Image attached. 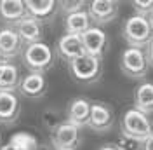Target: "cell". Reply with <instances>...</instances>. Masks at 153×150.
<instances>
[{
	"label": "cell",
	"mask_w": 153,
	"mask_h": 150,
	"mask_svg": "<svg viewBox=\"0 0 153 150\" xmlns=\"http://www.w3.org/2000/svg\"><path fill=\"white\" fill-rule=\"evenodd\" d=\"M122 35H124L125 42L131 47L144 49L153 40V28H152V25H150L148 16H141V14L131 16L124 23Z\"/></svg>",
	"instance_id": "1"
},
{
	"label": "cell",
	"mask_w": 153,
	"mask_h": 150,
	"mask_svg": "<svg viewBox=\"0 0 153 150\" xmlns=\"http://www.w3.org/2000/svg\"><path fill=\"white\" fill-rule=\"evenodd\" d=\"M23 63L30 72L45 74L54 66V52L45 42H33L23 49Z\"/></svg>",
	"instance_id": "2"
},
{
	"label": "cell",
	"mask_w": 153,
	"mask_h": 150,
	"mask_svg": "<svg viewBox=\"0 0 153 150\" xmlns=\"http://www.w3.org/2000/svg\"><path fill=\"white\" fill-rule=\"evenodd\" d=\"M103 59L89 54H82V56L75 58L68 63L70 74L80 84H94L101 79V72H103Z\"/></svg>",
	"instance_id": "3"
},
{
	"label": "cell",
	"mask_w": 153,
	"mask_h": 150,
	"mask_svg": "<svg viewBox=\"0 0 153 150\" xmlns=\"http://www.w3.org/2000/svg\"><path fill=\"white\" fill-rule=\"evenodd\" d=\"M120 131L137 140H146L150 134H153V124L146 113L137 108H131V110H125L122 115Z\"/></svg>",
	"instance_id": "4"
},
{
	"label": "cell",
	"mask_w": 153,
	"mask_h": 150,
	"mask_svg": "<svg viewBox=\"0 0 153 150\" xmlns=\"http://www.w3.org/2000/svg\"><path fill=\"white\" fill-rule=\"evenodd\" d=\"M148 59L143 49L127 47L120 56V70L131 79H144L148 74Z\"/></svg>",
	"instance_id": "5"
},
{
	"label": "cell",
	"mask_w": 153,
	"mask_h": 150,
	"mask_svg": "<svg viewBox=\"0 0 153 150\" xmlns=\"http://www.w3.org/2000/svg\"><path fill=\"white\" fill-rule=\"evenodd\" d=\"M82 143L80 128L63 121L54 131H51V145L54 150H76Z\"/></svg>",
	"instance_id": "6"
},
{
	"label": "cell",
	"mask_w": 153,
	"mask_h": 150,
	"mask_svg": "<svg viewBox=\"0 0 153 150\" xmlns=\"http://www.w3.org/2000/svg\"><path fill=\"white\" fill-rule=\"evenodd\" d=\"M80 38H82L85 54L103 59L106 49H108V35L105 33V30L101 28V26L92 25L91 28L85 30V32L80 35Z\"/></svg>",
	"instance_id": "7"
},
{
	"label": "cell",
	"mask_w": 153,
	"mask_h": 150,
	"mask_svg": "<svg viewBox=\"0 0 153 150\" xmlns=\"http://www.w3.org/2000/svg\"><path fill=\"white\" fill-rule=\"evenodd\" d=\"M115 115L113 108L105 101H92L91 103V117H89V128L96 133H108L113 128Z\"/></svg>",
	"instance_id": "8"
},
{
	"label": "cell",
	"mask_w": 153,
	"mask_h": 150,
	"mask_svg": "<svg viewBox=\"0 0 153 150\" xmlns=\"http://www.w3.org/2000/svg\"><path fill=\"white\" fill-rule=\"evenodd\" d=\"M87 12L96 26H103L118 16V5L117 0H91Z\"/></svg>",
	"instance_id": "9"
},
{
	"label": "cell",
	"mask_w": 153,
	"mask_h": 150,
	"mask_svg": "<svg viewBox=\"0 0 153 150\" xmlns=\"http://www.w3.org/2000/svg\"><path fill=\"white\" fill-rule=\"evenodd\" d=\"M25 44L21 37L18 35L16 28L7 26L0 30V59L2 61H10L19 54H23Z\"/></svg>",
	"instance_id": "10"
},
{
	"label": "cell",
	"mask_w": 153,
	"mask_h": 150,
	"mask_svg": "<svg viewBox=\"0 0 153 150\" xmlns=\"http://www.w3.org/2000/svg\"><path fill=\"white\" fill-rule=\"evenodd\" d=\"M18 89L25 98L38 100V98L45 96V93H47V80H45L44 74L30 72L28 75H25V77L19 80Z\"/></svg>",
	"instance_id": "11"
},
{
	"label": "cell",
	"mask_w": 153,
	"mask_h": 150,
	"mask_svg": "<svg viewBox=\"0 0 153 150\" xmlns=\"http://www.w3.org/2000/svg\"><path fill=\"white\" fill-rule=\"evenodd\" d=\"M21 115V101L12 91H0V124L10 126Z\"/></svg>",
	"instance_id": "12"
},
{
	"label": "cell",
	"mask_w": 153,
	"mask_h": 150,
	"mask_svg": "<svg viewBox=\"0 0 153 150\" xmlns=\"http://www.w3.org/2000/svg\"><path fill=\"white\" fill-rule=\"evenodd\" d=\"M56 51H57V54H59V58L68 61V63L71 59H75V58L85 54L80 35H71V33H65L63 37L57 40Z\"/></svg>",
	"instance_id": "13"
},
{
	"label": "cell",
	"mask_w": 153,
	"mask_h": 150,
	"mask_svg": "<svg viewBox=\"0 0 153 150\" xmlns=\"http://www.w3.org/2000/svg\"><path fill=\"white\" fill-rule=\"evenodd\" d=\"M91 103L87 98H75L71 100L66 110V121L76 128H85L91 117Z\"/></svg>",
	"instance_id": "14"
},
{
	"label": "cell",
	"mask_w": 153,
	"mask_h": 150,
	"mask_svg": "<svg viewBox=\"0 0 153 150\" xmlns=\"http://www.w3.org/2000/svg\"><path fill=\"white\" fill-rule=\"evenodd\" d=\"M25 7H26L30 18L44 23V21H51L54 18L57 9V0H25Z\"/></svg>",
	"instance_id": "15"
},
{
	"label": "cell",
	"mask_w": 153,
	"mask_h": 150,
	"mask_svg": "<svg viewBox=\"0 0 153 150\" xmlns=\"http://www.w3.org/2000/svg\"><path fill=\"white\" fill-rule=\"evenodd\" d=\"M28 16L25 0H0V19L9 23L10 26L18 25L21 19Z\"/></svg>",
	"instance_id": "16"
},
{
	"label": "cell",
	"mask_w": 153,
	"mask_h": 150,
	"mask_svg": "<svg viewBox=\"0 0 153 150\" xmlns=\"http://www.w3.org/2000/svg\"><path fill=\"white\" fill-rule=\"evenodd\" d=\"M14 28H16V32H18V35L21 37L25 46L42 40V25H40V21L30 18V16L21 19L18 25H14Z\"/></svg>",
	"instance_id": "17"
},
{
	"label": "cell",
	"mask_w": 153,
	"mask_h": 150,
	"mask_svg": "<svg viewBox=\"0 0 153 150\" xmlns=\"http://www.w3.org/2000/svg\"><path fill=\"white\" fill-rule=\"evenodd\" d=\"M92 26V21L87 10H75V12H68L65 18V32L71 35H82L85 30Z\"/></svg>",
	"instance_id": "18"
},
{
	"label": "cell",
	"mask_w": 153,
	"mask_h": 150,
	"mask_svg": "<svg viewBox=\"0 0 153 150\" xmlns=\"http://www.w3.org/2000/svg\"><path fill=\"white\" fill-rule=\"evenodd\" d=\"M134 108L141 110L143 113H153V82L144 80L134 91Z\"/></svg>",
	"instance_id": "19"
},
{
	"label": "cell",
	"mask_w": 153,
	"mask_h": 150,
	"mask_svg": "<svg viewBox=\"0 0 153 150\" xmlns=\"http://www.w3.org/2000/svg\"><path fill=\"white\" fill-rule=\"evenodd\" d=\"M19 70L9 61H0V91H16L19 86Z\"/></svg>",
	"instance_id": "20"
},
{
	"label": "cell",
	"mask_w": 153,
	"mask_h": 150,
	"mask_svg": "<svg viewBox=\"0 0 153 150\" xmlns=\"http://www.w3.org/2000/svg\"><path fill=\"white\" fill-rule=\"evenodd\" d=\"M9 143H12V145H16L18 148L21 150H35L38 145V140L31 134V133H16L12 138L9 140Z\"/></svg>",
	"instance_id": "21"
},
{
	"label": "cell",
	"mask_w": 153,
	"mask_h": 150,
	"mask_svg": "<svg viewBox=\"0 0 153 150\" xmlns=\"http://www.w3.org/2000/svg\"><path fill=\"white\" fill-rule=\"evenodd\" d=\"M115 147L118 150H143V140H137V138L120 133L115 141Z\"/></svg>",
	"instance_id": "22"
},
{
	"label": "cell",
	"mask_w": 153,
	"mask_h": 150,
	"mask_svg": "<svg viewBox=\"0 0 153 150\" xmlns=\"http://www.w3.org/2000/svg\"><path fill=\"white\" fill-rule=\"evenodd\" d=\"M61 122H63V119H61V115H59L57 110L49 108V110H45V112L42 113V124H44V128L49 129V131H54Z\"/></svg>",
	"instance_id": "23"
},
{
	"label": "cell",
	"mask_w": 153,
	"mask_h": 150,
	"mask_svg": "<svg viewBox=\"0 0 153 150\" xmlns=\"http://www.w3.org/2000/svg\"><path fill=\"white\" fill-rule=\"evenodd\" d=\"M89 0H57L59 9L63 10L65 14L68 12H75V10H82Z\"/></svg>",
	"instance_id": "24"
},
{
	"label": "cell",
	"mask_w": 153,
	"mask_h": 150,
	"mask_svg": "<svg viewBox=\"0 0 153 150\" xmlns=\"http://www.w3.org/2000/svg\"><path fill=\"white\" fill-rule=\"evenodd\" d=\"M136 14L141 16H150V12L153 10V0H131Z\"/></svg>",
	"instance_id": "25"
},
{
	"label": "cell",
	"mask_w": 153,
	"mask_h": 150,
	"mask_svg": "<svg viewBox=\"0 0 153 150\" xmlns=\"http://www.w3.org/2000/svg\"><path fill=\"white\" fill-rule=\"evenodd\" d=\"M144 54H146V59H148V65L153 68V40L146 46V51H144Z\"/></svg>",
	"instance_id": "26"
},
{
	"label": "cell",
	"mask_w": 153,
	"mask_h": 150,
	"mask_svg": "<svg viewBox=\"0 0 153 150\" xmlns=\"http://www.w3.org/2000/svg\"><path fill=\"white\" fill-rule=\"evenodd\" d=\"M143 150H153V134H150L146 140H143Z\"/></svg>",
	"instance_id": "27"
},
{
	"label": "cell",
	"mask_w": 153,
	"mask_h": 150,
	"mask_svg": "<svg viewBox=\"0 0 153 150\" xmlns=\"http://www.w3.org/2000/svg\"><path fill=\"white\" fill-rule=\"evenodd\" d=\"M35 150H54V148H52V145H51V143H38Z\"/></svg>",
	"instance_id": "28"
},
{
	"label": "cell",
	"mask_w": 153,
	"mask_h": 150,
	"mask_svg": "<svg viewBox=\"0 0 153 150\" xmlns=\"http://www.w3.org/2000/svg\"><path fill=\"white\" fill-rule=\"evenodd\" d=\"M97 150H118V148L115 147V143H105L103 147H99Z\"/></svg>",
	"instance_id": "29"
},
{
	"label": "cell",
	"mask_w": 153,
	"mask_h": 150,
	"mask_svg": "<svg viewBox=\"0 0 153 150\" xmlns=\"http://www.w3.org/2000/svg\"><path fill=\"white\" fill-rule=\"evenodd\" d=\"M0 150H21V148H18V147H16V145H12V143H7V145H2Z\"/></svg>",
	"instance_id": "30"
},
{
	"label": "cell",
	"mask_w": 153,
	"mask_h": 150,
	"mask_svg": "<svg viewBox=\"0 0 153 150\" xmlns=\"http://www.w3.org/2000/svg\"><path fill=\"white\" fill-rule=\"evenodd\" d=\"M148 19H150V25H152V28H153V10L150 12V16H148Z\"/></svg>",
	"instance_id": "31"
},
{
	"label": "cell",
	"mask_w": 153,
	"mask_h": 150,
	"mask_svg": "<svg viewBox=\"0 0 153 150\" xmlns=\"http://www.w3.org/2000/svg\"><path fill=\"white\" fill-rule=\"evenodd\" d=\"M117 2H118V0H117Z\"/></svg>",
	"instance_id": "32"
},
{
	"label": "cell",
	"mask_w": 153,
	"mask_h": 150,
	"mask_svg": "<svg viewBox=\"0 0 153 150\" xmlns=\"http://www.w3.org/2000/svg\"><path fill=\"white\" fill-rule=\"evenodd\" d=\"M0 147H2V145H0Z\"/></svg>",
	"instance_id": "33"
}]
</instances>
